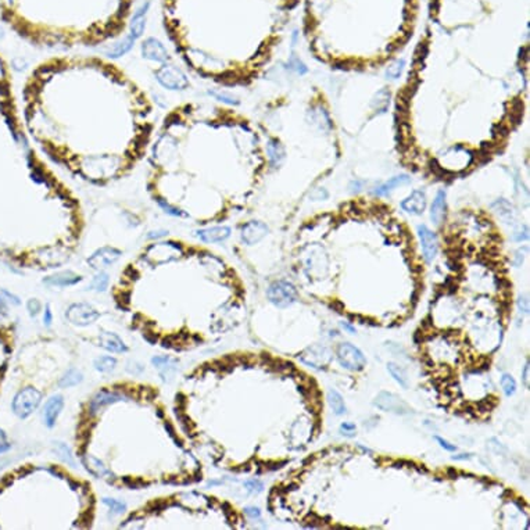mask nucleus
Segmentation results:
<instances>
[{
  "label": "nucleus",
  "instance_id": "1",
  "mask_svg": "<svg viewBox=\"0 0 530 530\" xmlns=\"http://www.w3.org/2000/svg\"><path fill=\"white\" fill-rule=\"evenodd\" d=\"M133 0H0L2 16L32 42L101 37L124 28Z\"/></svg>",
  "mask_w": 530,
  "mask_h": 530
},
{
  "label": "nucleus",
  "instance_id": "2",
  "mask_svg": "<svg viewBox=\"0 0 530 530\" xmlns=\"http://www.w3.org/2000/svg\"><path fill=\"white\" fill-rule=\"evenodd\" d=\"M11 89L0 56V210L22 206L46 178L22 131Z\"/></svg>",
  "mask_w": 530,
  "mask_h": 530
},
{
  "label": "nucleus",
  "instance_id": "3",
  "mask_svg": "<svg viewBox=\"0 0 530 530\" xmlns=\"http://www.w3.org/2000/svg\"><path fill=\"white\" fill-rule=\"evenodd\" d=\"M297 0H164V21L171 35L185 41L208 22L231 20L255 9L292 10Z\"/></svg>",
  "mask_w": 530,
  "mask_h": 530
},
{
  "label": "nucleus",
  "instance_id": "4",
  "mask_svg": "<svg viewBox=\"0 0 530 530\" xmlns=\"http://www.w3.org/2000/svg\"><path fill=\"white\" fill-rule=\"evenodd\" d=\"M472 160H473V156L471 152L461 147V146L447 148L439 156V163H440L441 168L450 171V172H460V171L465 170L469 167Z\"/></svg>",
  "mask_w": 530,
  "mask_h": 530
},
{
  "label": "nucleus",
  "instance_id": "5",
  "mask_svg": "<svg viewBox=\"0 0 530 530\" xmlns=\"http://www.w3.org/2000/svg\"><path fill=\"white\" fill-rule=\"evenodd\" d=\"M267 296L275 307L286 308L297 301L298 293L296 286L290 282L276 281L270 285L267 290Z\"/></svg>",
  "mask_w": 530,
  "mask_h": 530
},
{
  "label": "nucleus",
  "instance_id": "6",
  "mask_svg": "<svg viewBox=\"0 0 530 530\" xmlns=\"http://www.w3.org/2000/svg\"><path fill=\"white\" fill-rule=\"evenodd\" d=\"M336 358L345 369L351 372L362 371L366 365L364 353L351 343H342L336 349Z\"/></svg>",
  "mask_w": 530,
  "mask_h": 530
},
{
  "label": "nucleus",
  "instance_id": "7",
  "mask_svg": "<svg viewBox=\"0 0 530 530\" xmlns=\"http://www.w3.org/2000/svg\"><path fill=\"white\" fill-rule=\"evenodd\" d=\"M42 394L33 387H25L13 400V411L20 418H28L41 404Z\"/></svg>",
  "mask_w": 530,
  "mask_h": 530
},
{
  "label": "nucleus",
  "instance_id": "8",
  "mask_svg": "<svg viewBox=\"0 0 530 530\" xmlns=\"http://www.w3.org/2000/svg\"><path fill=\"white\" fill-rule=\"evenodd\" d=\"M156 78L165 89L183 90L189 86V80L185 72L174 65H165L157 69Z\"/></svg>",
  "mask_w": 530,
  "mask_h": 530
},
{
  "label": "nucleus",
  "instance_id": "9",
  "mask_svg": "<svg viewBox=\"0 0 530 530\" xmlns=\"http://www.w3.org/2000/svg\"><path fill=\"white\" fill-rule=\"evenodd\" d=\"M65 317L68 319V322L77 326H88V325L93 324L96 319L100 317L99 311H96L95 308L90 304L86 302H75L71 304L65 313Z\"/></svg>",
  "mask_w": 530,
  "mask_h": 530
},
{
  "label": "nucleus",
  "instance_id": "10",
  "mask_svg": "<svg viewBox=\"0 0 530 530\" xmlns=\"http://www.w3.org/2000/svg\"><path fill=\"white\" fill-rule=\"evenodd\" d=\"M373 405L385 412L397 413V415H407V413L412 412V409L409 408V405L404 401L403 398L390 392L379 393L376 398L373 400Z\"/></svg>",
  "mask_w": 530,
  "mask_h": 530
},
{
  "label": "nucleus",
  "instance_id": "11",
  "mask_svg": "<svg viewBox=\"0 0 530 530\" xmlns=\"http://www.w3.org/2000/svg\"><path fill=\"white\" fill-rule=\"evenodd\" d=\"M120 257H121V251L120 250L116 249V247L106 246V247L96 250L95 253L90 255L89 258H88V265L96 271L104 270L107 267L114 264Z\"/></svg>",
  "mask_w": 530,
  "mask_h": 530
},
{
  "label": "nucleus",
  "instance_id": "12",
  "mask_svg": "<svg viewBox=\"0 0 530 530\" xmlns=\"http://www.w3.org/2000/svg\"><path fill=\"white\" fill-rule=\"evenodd\" d=\"M419 240H421V247H422V254L426 262H432L435 260L439 251V240L435 232H432L426 225H421L418 226Z\"/></svg>",
  "mask_w": 530,
  "mask_h": 530
},
{
  "label": "nucleus",
  "instance_id": "13",
  "mask_svg": "<svg viewBox=\"0 0 530 530\" xmlns=\"http://www.w3.org/2000/svg\"><path fill=\"white\" fill-rule=\"evenodd\" d=\"M270 232V228L261 221H250L240 229V238L243 240V243L253 246V244L258 243L261 239L267 236Z\"/></svg>",
  "mask_w": 530,
  "mask_h": 530
},
{
  "label": "nucleus",
  "instance_id": "14",
  "mask_svg": "<svg viewBox=\"0 0 530 530\" xmlns=\"http://www.w3.org/2000/svg\"><path fill=\"white\" fill-rule=\"evenodd\" d=\"M142 54L144 59L152 60L156 63H165L170 60V54L164 48V45L154 39V37H148L142 45Z\"/></svg>",
  "mask_w": 530,
  "mask_h": 530
},
{
  "label": "nucleus",
  "instance_id": "15",
  "mask_svg": "<svg viewBox=\"0 0 530 530\" xmlns=\"http://www.w3.org/2000/svg\"><path fill=\"white\" fill-rule=\"evenodd\" d=\"M180 253L179 246H176L175 243H159L152 246L147 251V257L150 260H153L154 262L159 261L160 257L161 258V264L163 262H167V261H172L175 260L176 255Z\"/></svg>",
  "mask_w": 530,
  "mask_h": 530
},
{
  "label": "nucleus",
  "instance_id": "16",
  "mask_svg": "<svg viewBox=\"0 0 530 530\" xmlns=\"http://www.w3.org/2000/svg\"><path fill=\"white\" fill-rule=\"evenodd\" d=\"M64 407V397L60 394H54L49 398L48 403L45 404L43 408V419L48 428H53L56 425V421L59 418L60 412Z\"/></svg>",
  "mask_w": 530,
  "mask_h": 530
},
{
  "label": "nucleus",
  "instance_id": "17",
  "mask_svg": "<svg viewBox=\"0 0 530 530\" xmlns=\"http://www.w3.org/2000/svg\"><path fill=\"white\" fill-rule=\"evenodd\" d=\"M401 208L412 215H419L426 208V195L422 191H413L401 202Z\"/></svg>",
  "mask_w": 530,
  "mask_h": 530
},
{
  "label": "nucleus",
  "instance_id": "18",
  "mask_svg": "<svg viewBox=\"0 0 530 530\" xmlns=\"http://www.w3.org/2000/svg\"><path fill=\"white\" fill-rule=\"evenodd\" d=\"M99 346L110 353H127L128 351V347L124 343V340L118 334L111 333V332H103L99 336Z\"/></svg>",
  "mask_w": 530,
  "mask_h": 530
},
{
  "label": "nucleus",
  "instance_id": "19",
  "mask_svg": "<svg viewBox=\"0 0 530 530\" xmlns=\"http://www.w3.org/2000/svg\"><path fill=\"white\" fill-rule=\"evenodd\" d=\"M122 398H124V396H122L121 393L110 392V390H101V392H99L96 394L95 397L92 398L89 405L90 411L95 413L97 412V411H100L103 407L117 403V401H120Z\"/></svg>",
  "mask_w": 530,
  "mask_h": 530
},
{
  "label": "nucleus",
  "instance_id": "20",
  "mask_svg": "<svg viewBox=\"0 0 530 530\" xmlns=\"http://www.w3.org/2000/svg\"><path fill=\"white\" fill-rule=\"evenodd\" d=\"M153 365L157 368V371L160 372V376L163 377V381L167 382L170 381L171 377L174 376L176 368H178V361L175 358H171V357H167V355H161V357H154L153 360Z\"/></svg>",
  "mask_w": 530,
  "mask_h": 530
},
{
  "label": "nucleus",
  "instance_id": "21",
  "mask_svg": "<svg viewBox=\"0 0 530 530\" xmlns=\"http://www.w3.org/2000/svg\"><path fill=\"white\" fill-rule=\"evenodd\" d=\"M197 236L206 243H217L223 242L231 236V228L228 226H214V228L200 229L196 232Z\"/></svg>",
  "mask_w": 530,
  "mask_h": 530
},
{
  "label": "nucleus",
  "instance_id": "22",
  "mask_svg": "<svg viewBox=\"0 0 530 530\" xmlns=\"http://www.w3.org/2000/svg\"><path fill=\"white\" fill-rule=\"evenodd\" d=\"M82 278L80 275H77L72 271H61V272H57L52 276H48L46 279H43V282L46 285H50V286H60V287H65V286H72L75 283H78Z\"/></svg>",
  "mask_w": 530,
  "mask_h": 530
},
{
  "label": "nucleus",
  "instance_id": "23",
  "mask_svg": "<svg viewBox=\"0 0 530 530\" xmlns=\"http://www.w3.org/2000/svg\"><path fill=\"white\" fill-rule=\"evenodd\" d=\"M445 208H447V203H445V192L439 191L436 195L435 200L432 203L430 207V219L435 225H440L445 217Z\"/></svg>",
  "mask_w": 530,
  "mask_h": 530
},
{
  "label": "nucleus",
  "instance_id": "24",
  "mask_svg": "<svg viewBox=\"0 0 530 530\" xmlns=\"http://www.w3.org/2000/svg\"><path fill=\"white\" fill-rule=\"evenodd\" d=\"M82 464H84V467L86 468V471L90 472L93 476H96V477L111 476V472L107 469L106 465H104L100 460L95 458V457L82 456Z\"/></svg>",
  "mask_w": 530,
  "mask_h": 530
},
{
  "label": "nucleus",
  "instance_id": "25",
  "mask_svg": "<svg viewBox=\"0 0 530 530\" xmlns=\"http://www.w3.org/2000/svg\"><path fill=\"white\" fill-rule=\"evenodd\" d=\"M409 182V178L408 175H398V176H394V178H392V179H389L387 182H385V183H382L381 186H377L376 189L373 191V193L376 195V196H387L390 192H393L396 187H398V186H403V185H407Z\"/></svg>",
  "mask_w": 530,
  "mask_h": 530
},
{
  "label": "nucleus",
  "instance_id": "26",
  "mask_svg": "<svg viewBox=\"0 0 530 530\" xmlns=\"http://www.w3.org/2000/svg\"><path fill=\"white\" fill-rule=\"evenodd\" d=\"M268 154H270V160L272 167H279L285 160V148L278 140H270V143L267 146Z\"/></svg>",
  "mask_w": 530,
  "mask_h": 530
},
{
  "label": "nucleus",
  "instance_id": "27",
  "mask_svg": "<svg viewBox=\"0 0 530 530\" xmlns=\"http://www.w3.org/2000/svg\"><path fill=\"white\" fill-rule=\"evenodd\" d=\"M326 400H328L329 407L332 408V411H333L336 415H343V413H346V411H347V408H346V403L339 392H336V390H333V389H332V390H329Z\"/></svg>",
  "mask_w": 530,
  "mask_h": 530
},
{
  "label": "nucleus",
  "instance_id": "28",
  "mask_svg": "<svg viewBox=\"0 0 530 530\" xmlns=\"http://www.w3.org/2000/svg\"><path fill=\"white\" fill-rule=\"evenodd\" d=\"M387 371L392 375V377L396 382L404 389L408 387V377H407V372L404 371L403 366H400L396 362H389L387 364Z\"/></svg>",
  "mask_w": 530,
  "mask_h": 530
},
{
  "label": "nucleus",
  "instance_id": "29",
  "mask_svg": "<svg viewBox=\"0 0 530 530\" xmlns=\"http://www.w3.org/2000/svg\"><path fill=\"white\" fill-rule=\"evenodd\" d=\"M82 381H84V375H82V372L72 368V369H69V371L65 372V375L60 379L59 386L63 387V389H68V387L77 386V385L82 382Z\"/></svg>",
  "mask_w": 530,
  "mask_h": 530
},
{
  "label": "nucleus",
  "instance_id": "30",
  "mask_svg": "<svg viewBox=\"0 0 530 530\" xmlns=\"http://www.w3.org/2000/svg\"><path fill=\"white\" fill-rule=\"evenodd\" d=\"M93 365H95L96 371L106 373V372H111L112 369L116 368V365H117V360H116L114 357H110V355H104V357H99V358H96L95 362H93Z\"/></svg>",
  "mask_w": 530,
  "mask_h": 530
},
{
  "label": "nucleus",
  "instance_id": "31",
  "mask_svg": "<svg viewBox=\"0 0 530 530\" xmlns=\"http://www.w3.org/2000/svg\"><path fill=\"white\" fill-rule=\"evenodd\" d=\"M54 451H56V454H57L61 460H63V462L68 464V465H71V467H75L74 456H72L71 450H69L68 447L64 444V443H61V441L54 443Z\"/></svg>",
  "mask_w": 530,
  "mask_h": 530
},
{
  "label": "nucleus",
  "instance_id": "32",
  "mask_svg": "<svg viewBox=\"0 0 530 530\" xmlns=\"http://www.w3.org/2000/svg\"><path fill=\"white\" fill-rule=\"evenodd\" d=\"M500 383H501V389H503L504 394H505L507 397L514 396L515 392H516V382H515L514 377L511 376L509 373H504L503 376H501Z\"/></svg>",
  "mask_w": 530,
  "mask_h": 530
},
{
  "label": "nucleus",
  "instance_id": "33",
  "mask_svg": "<svg viewBox=\"0 0 530 530\" xmlns=\"http://www.w3.org/2000/svg\"><path fill=\"white\" fill-rule=\"evenodd\" d=\"M108 286V275L104 272H100L93 278V281L90 282L89 289L95 290V292H104Z\"/></svg>",
  "mask_w": 530,
  "mask_h": 530
},
{
  "label": "nucleus",
  "instance_id": "34",
  "mask_svg": "<svg viewBox=\"0 0 530 530\" xmlns=\"http://www.w3.org/2000/svg\"><path fill=\"white\" fill-rule=\"evenodd\" d=\"M404 67H405V60H396L394 63L390 64L386 69V77L390 78V80H397L398 77L401 75V72L404 71Z\"/></svg>",
  "mask_w": 530,
  "mask_h": 530
},
{
  "label": "nucleus",
  "instance_id": "35",
  "mask_svg": "<svg viewBox=\"0 0 530 530\" xmlns=\"http://www.w3.org/2000/svg\"><path fill=\"white\" fill-rule=\"evenodd\" d=\"M311 116H313V122L315 125H318L319 129H329L330 128V120H329L328 114L325 112V110H322V111H311Z\"/></svg>",
  "mask_w": 530,
  "mask_h": 530
},
{
  "label": "nucleus",
  "instance_id": "36",
  "mask_svg": "<svg viewBox=\"0 0 530 530\" xmlns=\"http://www.w3.org/2000/svg\"><path fill=\"white\" fill-rule=\"evenodd\" d=\"M103 504H106L112 515H121L122 512L127 511V504L122 503V501H118V500L103 499Z\"/></svg>",
  "mask_w": 530,
  "mask_h": 530
},
{
  "label": "nucleus",
  "instance_id": "37",
  "mask_svg": "<svg viewBox=\"0 0 530 530\" xmlns=\"http://www.w3.org/2000/svg\"><path fill=\"white\" fill-rule=\"evenodd\" d=\"M244 487L250 494H258L264 490V484L260 480H257V479H251V480L244 482Z\"/></svg>",
  "mask_w": 530,
  "mask_h": 530
},
{
  "label": "nucleus",
  "instance_id": "38",
  "mask_svg": "<svg viewBox=\"0 0 530 530\" xmlns=\"http://www.w3.org/2000/svg\"><path fill=\"white\" fill-rule=\"evenodd\" d=\"M435 440L437 441L441 448H444L445 451H450V452H454V451H457L456 444H452V443H450L448 440H445V439H443V437H440V436H435Z\"/></svg>",
  "mask_w": 530,
  "mask_h": 530
},
{
  "label": "nucleus",
  "instance_id": "39",
  "mask_svg": "<svg viewBox=\"0 0 530 530\" xmlns=\"http://www.w3.org/2000/svg\"><path fill=\"white\" fill-rule=\"evenodd\" d=\"M340 432L342 435L347 436V437H353L355 435V425L351 422H345L340 426Z\"/></svg>",
  "mask_w": 530,
  "mask_h": 530
},
{
  "label": "nucleus",
  "instance_id": "40",
  "mask_svg": "<svg viewBox=\"0 0 530 530\" xmlns=\"http://www.w3.org/2000/svg\"><path fill=\"white\" fill-rule=\"evenodd\" d=\"M244 514L247 515L250 519H260L261 518V511L257 507H246L244 508Z\"/></svg>",
  "mask_w": 530,
  "mask_h": 530
},
{
  "label": "nucleus",
  "instance_id": "41",
  "mask_svg": "<svg viewBox=\"0 0 530 530\" xmlns=\"http://www.w3.org/2000/svg\"><path fill=\"white\" fill-rule=\"evenodd\" d=\"M27 307H28V311H29V314H31L32 317H33V315H36V314L41 311V302L37 301L36 298H32V300L28 301Z\"/></svg>",
  "mask_w": 530,
  "mask_h": 530
},
{
  "label": "nucleus",
  "instance_id": "42",
  "mask_svg": "<svg viewBox=\"0 0 530 530\" xmlns=\"http://www.w3.org/2000/svg\"><path fill=\"white\" fill-rule=\"evenodd\" d=\"M289 65L292 67V68H294L296 71H298V72H301V74H304L306 71H307V68H306V65L300 61V60H297L296 57H292V60H290V63H289Z\"/></svg>",
  "mask_w": 530,
  "mask_h": 530
},
{
  "label": "nucleus",
  "instance_id": "43",
  "mask_svg": "<svg viewBox=\"0 0 530 530\" xmlns=\"http://www.w3.org/2000/svg\"><path fill=\"white\" fill-rule=\"evenodd\" d=\"M522 381H523V383H525V387L526 389H529L530 387V364H529V361H526V364H525V368H523V372H522Z\"/></svg>",
  "mask_w": 530,
  "mask_h": 530
},
{
  "label": "nucleus",
  "instance_id": "44",
  "mask_svg": "<svg viewBox=\"0 0 530 530\" xmlns=\"http://www.w3.org/2000/svg\"><path fill=\"white\" fill-rule=\"evenodd\" d=\"M9 448H10V443L7 441L5 432L0 429V454H2V452H6Z\"/></svg>",
  "mask_w": 530,
  "mask_h": 530
},
{
  "label": "nucleus",
  "instance_id": "45",
  "mask_svg": "<svg viewBox=\"0 0 530 530\" xmlns=\"http://www.w3.org/2000/svg\"><path fill=\"white\" fill-rule=\"evenodd\" d=\"M518 307H519L520 311H523L525 314L529 313V300H527V297H519Z\"/></svg>",
  "mask_w": 530,
  "mask_h": 530
},
{
  "label": "nucleus",
  "instance_id": "46",
  "mask_svg": "<svg viewBox=\"0 0 530 530\" xmlns=\"http://www.w3.org/2000/svg\"><path fill=\"white\" fill-rule=\"evenodd\" d=\"M52 321H53V315H52V311H50V306L48 304L46 310H45V315H43V322H45L46 326H50Z\"/></svg>",
  "mask_w": 530,
  "mask_h": 530
},
{
  "label": "nucleus",
  "instance_id": "47",
  "mask_svg": "<svg viewBox=\"0 0 530 530\" xmlns=\"http://www.w3.org/2000/svg\"><path fill=\"white\" fill-rule=\"evenodd\" d=\"M451 458L456 461H464V460H471L472 454H460V456H452Z\"/></svg>",
  "mask_w": 530,
  "mask_h": 530
},
{
  "label": "nucleus",
  "instance_id": "48",
  "mask_svg": "<svg viewBox=\"0 0 530 530\" xmlns=\"http://www.w3.org/2000/svg\"><path fill=\"white\" fill-rule=\"evenodd\" d=\"M342 326H343V328H345V329H347V330H349V332H351V333H354V332H355V329L353 328V326H351V325L345 324V322H342Z\"/></svg>",
  "mask_w": 530,
  "mask_h": 530
},
{
  "label": "nucleus",
  "instance_id": "49",
  "mask_svg": "<svg viewBox=\"0 0 530 530\" xmlns=\"http://www.w3.org/2000/svg\"><path fill=\"white\" fill-rule=\"evenodd\" d=\"M0 302H2V297H0Z\"/></svg>",
  "mask_w": 530,
  "mask_h": 530
}]
</instances>
